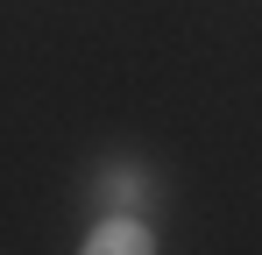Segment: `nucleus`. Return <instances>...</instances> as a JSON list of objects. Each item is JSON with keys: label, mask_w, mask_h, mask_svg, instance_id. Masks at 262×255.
<instances>
[{"label": "nucleus", "mask_w": 262, "mask_h": 255, "mask_svg": "<svg viewBox=\"0 0 262 255\" xmlns=\"http://www.w3.org/2000/svg\"><path fill=\"white\" fill-rule=\"evenodd\" d=\"M78 255H156V227H149L142 213H106L85 241H78Z\"/></svg>", "instance_id": "nucleus-1"}, {"label": "nucleus", "mask_w": 262, "mask_h": 255, "mask_svg": "<svg viewBox=\"0 0 262 255\" xmlns=\"http://www.w3.org/2000/svg\"><path fill=\"white\" fill-rule=\"evenodd\" d=\"M92 192H99V206H106V213H135V199H149L156 184H149V170H142V163H106Z\"/></svg>", "instance_id": "nucleus-2"}]
</instances>
